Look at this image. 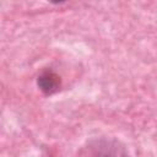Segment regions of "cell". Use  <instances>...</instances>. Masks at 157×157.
Instances as JSON below:
<instances>
[{"label": "cell", "mask_w": 157, "mask_h": 157, "mask_svg": "<svg viewBox=\"0 0 157 157\" xmlns=\"http://www.w3.org/2000/svg\"><path fill=\"white\" fill-rule=\"evenodd\" d=\"M37 85L44 94L50 96L60 90L61 80L60 76L52 69H44L40 71V74L37 77Z\"/></svg>", "instance_id": "cell-2"}, {"label": "cell", "mask_w": 157, "mask_h": 157, "mask_svg": "<svg viewBox=\"0 0 157 157\" xmlns=\"http://www.w3.org/2000/svg\"><path fill=\"white\" fill-rule=\"evenodd\" d=\"M83 157H129L126 147L114 137H98L87 142Z\"/></svg>", "instance_id": "cell-1"}]
</instances>
